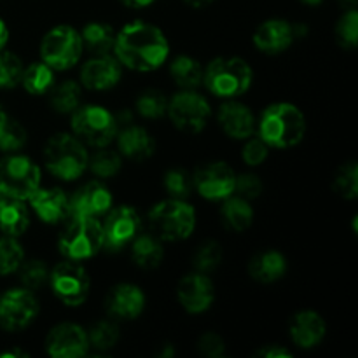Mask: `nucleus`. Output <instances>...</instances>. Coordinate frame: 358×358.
I'll return each mask as SVG.
<instances>
[{
  "instance_id": "f3484780",
  "label": "nucleus",
  "mask_w": 358,
  "mask_h": 358,
  "mask_svg": "<svg viewBox=\"0 0 358 358\" xmlns=\"http://www.w3.org/2000/svg\"><path fill=\"white\" fill-rule=\"evenodd\" d=\"M105 306L110 317L117 320H133L142 315L145 308V296L142 289L133 283H119L108 292Z\"/></svg>"
},
{
  "instance_id": "4be33fe9",
  "label": "nucleus",
  "mask_w": 358,
  "mask_h": 358,
  "mask_svg": "<svg viewBox=\"0 0 358 358\" xmlns=\"http://www.w3.org/2000/svg\"><path fill=\"white\" fill-rule=\"evenodd\" d=\"M219 124L227 136L236 140H247L255 131V117L250 108L238 101H227L220 107Z\"/></svg>"
},
{
  "instance_id": "0eeeda50",
  "label": "nucleus",
  "mask_w": 358,
  "mask_h": 358,
  "mask_svg": "<svg viewBox=\"0 0 358 358\" xmlns=\"http://www.w3.org/2000/svg\"><path fill=\"white\" fill-rule=\"evenodd\" d=\"M73 135L93 147H107L117 135V121L100 105H84L72 112Z\"/></svg>"
},
{
  "instance_id": "aec40b11",
  "label": "nucleus",
  "mask_w": 358,
  "mask_h": 358,
  "mask_svg": "<svg viewBox=\"0 0 358 358\" xmlns=\"http://www.w3.org/2000/svg\"><path fill=\"white\" fill-rule=\"evenodd\" d=\"M28 199L38 219L45 224L63 222L70 215V198L58 187L37 189Z\"/></svg>"
},
{
  "instance_id": "393cba45",
  "label": "nucleus",
  "mask_w": 358,
  "mask_h": 358,
  "mask_svg": "<svg viewBox=\"0 0 358 358\" xmlns=\"http://www.w3.org/2000/svg\"><path fill=\"white\" fill-rule=\"evenodd\" d=\"M248 273L255 282L273 283L287 273V259L276 250H266L255 255L248 264Z\"/></svg>"
},
{
  "instance_id": "c85d7f7f",
  "label": "nucleus",
  "mask_w": 358,
  "mask_h": 358,
  "mask_svg": "<svg viewBox=\"0 0 358 358\" xmlns=\"http://www.w3.org/2000/svg\"><path fill=\"white\" fill-rule=\"evenodd\" d=\"M170 73L175 84H178L180 87H184V90H196V87L203 84L205 70H203L201 63L198 59L192 58V56L182 55L171 62Z\"/></svg>"
},
{
  "instance_id": "6e6d98bb",
  "label": "nucleus",
  "mask_w": 358,
  "mask_h": 358,
  "mask_svg": "<svg viewBox=\"0 0 358 358\" xmlns=\"http://www.w3.org/2000/svg\"><path fill=\"white\" fill-rule=\"evenodd\" d=\"M6 198H7V196H3V192L0 191V205H2V203H3V199H6Z\"/></svg>"
},
{
  "instance_id": "4c0bfd02",
  "label": "nucleus",
  "mask_w": 358,
  "mask_h": 358,
  "mask_svg": "<svg viewBox=\"0 0 358 358\" xmlns=\"http://www.w3.org/2000/svg\"><path fill=\"white\" fill-rule=\"evenodd\" d=\"M23 63L16 55L9 51H0V87L10 90L21 83L23 77Z\"/></svg>"
},
{
  "instance_id": "3c124183",
  "label": "nucleus",
  "mask_w": 358,
  "mask_h": 358,
  "mask_svg": "<svg viewBox=\"0 0 358 358\" xmlns=\"http://www.w3.org/2000/svg\"><path fill=\"white\" fill-rule=\"evenodd\" d=\"M173 355H175V350L171 345H164L159 352V357H163V358H171Z\"/></svg>"
},
{
  "instance_id": "b1692460",
  "label": "nucleus",
  "mask_w": 358,
  "mask_h": 358,
  "mask_svg": "<svg viewBox=\"0 0 358 358\" xmlns=\"http://www.w3.org/2000/svg\"><path fill=\"white\" fill-rule=\"evenodd\" d=\"M119 152L131 161H145L156 150V142L149 131L135 124H128L117 133Z\"/></svg>"
},
{
  "instance_id": "bb28decb",
  "label": "nucleus",
  "mask_w": 358,
  "mask_h": 358,
  "mask_svg": "<svg viewBox=\"0 0 358 358\" xmlns=\"http://www.w3.org/2000/svg\"><path fill=\"white\" fill-rule=\"evenodd\" d=\"M131 247V257L136 266L143 269H154L161 264L164 257L163 245L159 238L154 234H140L129 243Z\"/></svg>"
},
{
  "instance_id": "a18cd8bd",
  "label": "nucleus",
  "mask_w": 358,
  "mask_h": 358,
  "mask_svg": "<svg viewBox=\"0 0 358 358\" xmlns=\"http://www.w3.org/2000/svg\"><path fill=\"white\" fill-rule=\"evenodd\" d=\"M248 140V138H247ZM269 152V145L262 138H252L245 143L243 150H241V157L250 166H259L266 161Z\"/></svg>"
},
{
  "instance_id": "a878e982",
  "label": "nucleus",
  "mask_w": 358,
  "mask_h": 358,
  "mask_svg": "<svg viewBox=\"0 0 358 358\" xmlns=\"http://www.w3.org/2000/svg\"><path fill=\"white\" fill-rule=\"evenodd\" d=\"M30 226V213L21 199L6 198L0 205V231L6 236L17 238Z\"/></svg>"
},
{
  "instance_id": "412c9836",
  "label": "nucleus",
  "mask_w": 358,
  "mask_h": 358,
  "mask_svg": "<svg viewBox=\"0 0 358 358\" xmlns=\"http://www.w3.org/2000/svg\"><path fill=\"white\" fill-rule=\"evenodd\" d=\"M294 38V24L285 20H268L255 30L254 44L266 55H278L292 44Z\"/></svg>"
},
{
  "instance_id": "423d86ee",
  "label": "nucleus",
  "mask_w": 358,
  "mask_h": 358,
  "mask_svg": "<svg viewBox=\"0 0 358 358\" xmlns=\"http://www.w3.org/2000/svg\"><path fill=\"white\" fill-rule=\"evenodd\" d=\"M150 231L161 241H182L196 227V212L182 199H166L149 212Z\"/></svg>"
},
{
  "instance_id": "f8f14e48",
  "label": "nucleus",
  "mask_w": 358,
  "mask_h": 358,
  "mask_svg": "<svg viewBox=\"0 0 358 358\" xmlns=\"http://www.w3.org/2000/svg\"><path fill=\"white\" fill-rule=\"evenodd\" d=\"M38 303L31 290L14 289L0 296V325L6 331H21L35 320Z\"/></svg>"
},
{
  "instance_id": "9b49d317",
  "label": "nucleus",
  "mask_w": 358,
  "mask_h": 358,
  "mask_svg": "<svg viewBox=\"0 0 358 358\" xmlns=\"http://www.w3.org/2000/svg\"><path fill=\"white\" fill-rule=\"evenodd\" d=\"M52 294L66 306H80L90 294V276L79 261H65L49 273Z\"/></svg>"
},
{
  "instance_id": "1a4fd4ad",
  "label": "nucleus",
  "mask_w": 358,
  "mask_h": 358,
  "mask_svg": "<svg viewBox=\"0 0 358 358\" xmlns=\"http://www.w3.org/2000/svg\"><path fill=\"white\" fill-rule=\"evenodd\" d=\"M41 184V170L27 156H7L0 161V191L13 199H28Z\"/></svg>"
},
{
  "instance_id": "39448f33",
  "label": "nucleus",
  "mask_w": 358,
  "mask_h": 358,
  "mask_svg": "<svg viewBox=\"0 0 358 358\" xmlns=\"http://www.w3.org/2000/svg\"><path fill=\"white\" fill-rule=\"evenodd\" d=\"M254 72L241 58H215L203 73L206 90L220 98H236L252 86Z\"/></svg>"
},
{
  "instance_id": "2f4dec72",
  "label": "nucleus",
  "mask_w": 358,
  "mask_h": 358,
  "mask_svg": "<svg viewBox=\"0 0 358 358\" xmlns=\"http://www.w3.org/2000/svg\"><path fill=\"white\" fill-rule=\"evenodd\" d=\"M80 96L83 91L76 80H63L51 87V107L59 114H72L80 105Z\"/></svg>"
},
{
  "instance_id": "6ab92c4d",
  "label": "nucleus",
  "mask_w": 358,
  "mask_h": 358,
  "mask_svg": "<svg viewBox=\"0 0 358 358\" xmlns=\"http://www.w3.org/2000/svg\"><path fill=\"white\" fill-rule=\"evenodd\" d=\"M121 65L119 59L110 58L108 55H100L86 62L80 70V83L93 91L110 90L121 80Z\"/></svg>"
},
{
  "instance_id": "c03bdc74",
  "label": "nucleus",
  "mask_w": 358,
  "mask_h": 358,
  "mask_svg": "<svg viewBox=\"0 0 358 358\" xmlns=\"http://www.w3.org/2000/svg\"><path fill=\"white\" fill-rule=\"evenodd\" d=\"M234 192L243 199H254L261 196L262 182L259 180L257 175L243 173L234 178Z\"/></svg>"
},
{
  "instance_id": "f03ea898",
  "label": "nucleus",
  "mask_w": 358,
  "mask_h": 358,
  "mask_svg": "<svg viewBox=\"0 0 358 358\" xmlns=\"http://www.w3.org/2000/svg\"><path fill=\"white\" fill-rule=\"evenodd\" d=\"M306 119L304 114L292 103H273L262 112L259 121V135L275 149L294 147L304 138Z\"/></svg>"
},
{
  "instance_id": "c756f323",
  "label": "nucleus",
  "mask_w": 358,
  "mask_h": 358,
  "mask_svg": "<svg viewBox=\"0 0 358 358\" xmlns=\"http://www.w3.org/2000/svg\"><path fill=\"white\" fill-rule=\"evenodd\" d=\"M220 215H222V222L229 229L240 233L250 227L254 220V210L248 205L247 199L236 196V198H226V203L220 208Z\"/></svg>"
},
{
  "instance_id": "09e8293b",
  "label": "nucleus",
  "mask_w": 358,
  "mask_h": 358,
  "mask_svg": "<svg viewBox=\"0 0 358 358\" xmlns=\"http://www.w3.org/2000/svg\"><path fill=\"white\" fill-rule=\"evenodd\" d=\"M121 3H124L129 9H143V7H149L154 0H119Z\"/></svg>"
},
{
  "instance_id": "5701e85b",
  "label": "nucleus",
  "mask_w": 358,
  "mask_h": 358,
  "mask_svg": "<svg viewBox=\"0 0 358 358\" xmlns=\"http://www.w3.org/2000/svg\"><path fill=\"white\" fill-rule=\"evenodd\" d=\"M290 338L299 348H315L325 338V322L317 311H301L290 322Z\"/></svg>"
},
{
  "instance_id": "4468645a",
  "label": "nucleus",
  "mask_w": 358,
  "mask_h": 358,
  "mask_svg": "<svg viewBox=\"0 0 358 358\" xmlns=\"http://www.w3.org/2000/svg\"><path fill=\"white\" fill-rule=\"evenodd\" d=\"M140 215L131 206H119L112 210L105 219L103 229V247L110 250H121L128 247L140 233Z\"/></svg>"
},
{
  "instance_id": "dca6fc26",
  "label": "nucleus",
  "mask_w": 358,
  "mask_h": 358,
  "mask_svg": "<svg viewBox=\"0 0 358 358\" xmlns=\"http://www.w3.org/2000/svg\"><path fill=\"white\" fill-rule=\"evenodd\" d=\"M178 301L185 311L189 313H203L208 310L215 297V289L213 283L205 273H192V275L184 276L178 283Z\"/></svg>"
},
{
  "instance_id": "a211bd4d",
  "label": "nucleus",
  "mask_w": 358,
  "mask_h": 358,
  "mask_svg": "<svg viewBox=\"0 0 358 358\" xmlns=\"http://www.w3.org/2000/svg\"><path fill=\"white\" fill-rule=\"evenodd\" d=\"M112 206V194L100 182H87L70 198V215L100 217Z\"/></svg>"
},
{
  "instance_id": "8fccbe9b",
  "label": "nucleus",
  "mask_w": 358,
  "mask_h": 358,
  "mask_svg": "<svg viewBox=\"0 0 358 358\" xmlns=\"http://www.w3.org/2000/svg\"><path fill=\"white\" fill-rule=\"evenodd\" d=\"M7 38H9V30H7L6 23L0 20V51H2L3 45L7 44Z\"/></svg>"
},
{
  "instance_id": "473e14b6",
  "label": "nucleus",
  "mask_w": 358,
  "mask_h": 358,
  "mask_svg": "<svg viewBox=\"0 0 358 358\" xmlns=\"http://www.w3.org/2000/svg\"><path fill=\"white\" fill-rule=\"evenodd\" d=\"M87 168L100 178H112L121 171L122 159L115 150L100 149L87 161Z\"/></svg>"
},
{
  "instance_id": "de8ad7c7",
  "label": "nucleus",
  "mask_w": 358,
  "mask_h": 358,
  "mask_svg": "<svg viewBox=\"0 0 358 358\" xmlns=\"http://www.w3.org/2000/svg\"><path fill=\"white\" fill-rule=\"evenodd\" d=\"M257 355L264 357V358H287V357H290V352H289V350L282 348V346L268 345L266 348L259 350Z\"/></svg>"
},
{
  "instance_id": "9d476101",
  "label": "nucleus",
  "mask_w": 358,
  "mask_h": 358,
  "mask_svg": "<svg viewBox=\"0 0 358 358\" xmlns=\"http://www.w3.org/2000/svg\"><path fill=\"white\" fill-rule=\"evenodd\" d=\"M166 114L170 115V121L177 129L198 133L206 126L212 110L205 96L196 93L194 90H184L168 100Z\"/></svg>"
},
{
  "instance_id": "ea45409f",
  "label": "nucleus",
  "mask_w": 358,
  "mask_h": 358,
  "mask_svg": "<svg viewBox=\"0 0 358 358\" xmlns=\"http://www.w3.org/2000/svg\"><path fill=\"white\" fill-rule=\"evenodd\" d=\"M220 261H222V248L213 240H208L199 245V248L194 254V268L199 273H205V275L219 268Z\"/></svg>"
},
{
  "instance_id": "72a5a7b5",
  "label": "nucleus",
  "mask_w": 358,
  "mask_h": 358,
  "mask_svg": "<svg viewBox=\"0 0 358 358\" xmlns=\"http://www.w3.org/2000/svg\"><path fill=\"white\" fill-rule=\"evenodd\" d=\"M135 108L142 117L159 119L166 114L168 98L157 90H147L142 94H138L135 101Z\"/></svg>"
},
{
  "instance_id": "cd10ccee",
  "label": "nucleus",
  "mask_w": 358,
  "mask_h": 358,
  "mask_svg": "<svg viewBox=\"0 0 358 358\" xmlns=\"http://www.w3.org/2000/svg\"><path fill=\"white\" fill-rule=\"evenodd\" d=\"M80 41H83V48L93 52L94 56L108 55V51L114 49L115 31L110 24L101 23V21H91L83 28Z\"/></svg>"
},
{
  "instance_id": "f704fd0d",
  "label": "nucleus",
  "mask_w": 358,
  "mask_h": 358,
  "mask_svg": "<svg viewBox=\"0 0 358 358\" xmlns=\"http://www.w3.org/2000/svg\"><path fill=\"white\" fill-rule=\"evenodd\" d=\"M87 341H90V346H93L94 350H100V352L114 348L119 341L117 325L108 320L96 322L87 332Z\"/></svg>"
},
{
  "instance_id": "49530a36",
  "label": "nucleus",
  "mask_w": 358,
  "mask_h": 358,
  "mask_svg": "<svg viewBox=\"0 0 358 358\" xmlns=\"http://www.w3.org/2000/svg\"><path fill=\"white\" fill-rule=\"evenodd\" d=\"M198 348L201 355L210 358H219L224 355V352H226L224 339L220 338L219 334H215V332H206V334H203L201 338H199Z\"/></svg>"
},
{
  "instance_id": "7c9ffc66",
  "label": "nucleus",
  "mask_w": 358,
  "mask_h": 358,
  "mask_svg": "<svg viewBox=\"0 0 358 358\" xmlns=\"http://www.w3.org/2000/svg\"><path fill=\"white\" fill-rule=\"evenodd\" d=\"M21 83L30 94H44L55 86V70L44 62L31 63L28 69L23 70Z\"/></svg>"
},
{
  "instance_id": "603ef678",
  "label": "nucleus",
  "mask_w": 358,
  "mask_h": 358,
  "mask_svg": "<svg viewBox=\"0 0 358 358\" xmlns=\"http://www.w3.org/2000/svg\"><path fill=\"white\" fill-rule=\"evenodd\" d=\"M187 3H191V6L194 7H201V6H206V3H210L212 0H185Z\"/></svg>"
},
{
  "instance_id": "5fc2aeb1",
  "label": "nucleus",
  "mask_w": 358,
  "mask_h": 358,
  "mask_svg": "<svg viewBox=\"0 0 358 358\" xmlns=\"http://www.w3.org/2000/svg\"><path fill=\"white\" fill-rule=\"evenodd\" d=\"M303 3H308V6H318V3L322 2V0H301Z\"/></svg>"
},
{
  "instance_id": "58836bf2",
  "label": "nucleus",
  "mask_w": 358,
  "mask_h": 358,
  "mask_svg": "<svg viewBox=\"0 0 358 358\" xmlns=\"http://www.w3.org/2000/svg\"><path fill=\"white\" fill-rule=\"evenodd\" d=\"M163 185L168 194L175 199L187 198L192 189H194L192 177L182 168H173V170L166 171L163 178Z\"/></svg>"
},
{
  "instance_id": "79ce46f5",
  "label": "nucleus",
  "mask_w": 358,
  "mask_h": 358,
  "mask_svg": "<svg viewBox=\"0 0 358 358\" xmlns=\"http://www.w3.org/2000/svg\"><path fill=\"white\" fill-rule=\"evenodd\" d=\"M336 38L343 48L353 49L358 42V13L357 9H348L336 24Z\"/></svg>"
},
{
  "instance_id": "e433bc0d",
  "label": "nucleus",
  "mask_w": 358,
  "mask_h": 358,
  "mask_svg": "<svg viewBox=\"0 0 358 358\" xmlns=\"http://www.w3.org/2000/svg\"><path fill=\"white\" fill-rule=\"evenodd\" d=\"M23 257V248L17 243L16 238H0V276L17 271Z\"/></svg>"
},
{
  "instance_id": "7ed1b4c3",
  "label": "nucleus",
  "mask_w": 358,
  "mask_h": 358,
  "mask_svg": "<svg viewBox=\"0 0 358 358\" xmlns=\"http://www.w3.org/2000/svg\"><path fill=\"white\" fill-rule=\"evenodd\" d=\"M48 170L59 180H76L86 171L87 156L83 142L69 133H56L48 140L44 149Z\"/></svg>"
},
{
  "instance_id": "f257e3e1",
  "label": "nucleus",
  "mask_w": 358,
  "mask_h": 358,
  "mask_svg": "<svg viewBox=\"0 0 358 358\" xmlns=\"http://www.w3.org/2000/svg\"><path fill=\"white\" fill-rule=\"evenodd\" d=\"M115 56L128 69L150 72L159 69L168 58L170 44L166 35L147 21H131L115 34Z\"/></svg>"
},
{
  "instance_id": "2eb2a0df",
  "label": "nucleus",
  "mask_w": 358,
  "mask_h": 358,
  "mask_svg": "<svg viewBox=\"0 0 358 358\" xmlns=\"http://www.w3.org/2000/svg\"><path fill=\"white\" fill-rule=\"evenodd\" d=\"M87 350V332L76 324L56 325L45 338V352L55 358H79Z\"/></svg>"
},
{
  "instance_id": "37998d69",
  "label": "nucleus",
  "mask_w": 358,
  "mask_h": 358,
  "mask_svg": "<svg viewBox=\"0 0 358 358\" xmlns=\"http://www.w3.org/2000/svg\"><path fill=\"white\" fill-rule=\"evenodd\" d=\"M27 143V131L23 126L16 121L7 119L0 131V150L3 152H16Z\"/></svg>"
},
{
  "instance_id": "6e6552de",
  "label": "nucleus",
  "mask_w": 358,
  "mask_h": 358,
  "mask_svg": "<svg viewBox=\"0 0 358 358\" xmlns=\"http://www.w3.org/2000/svg\"><path fill=\"white\" fill-rule=\"evenodd\" d=\"M80 34L69 24H59L49 30L41 42V56L52 70H69L83 55Z\"/></svg>"
},
{
  "instance_id": "a19ab883",
  "label": "nucleus",
  "mask_w": 358,
  "mask_h": 358,
  "mask_svg": "<svg viewBox=\"0 0 358 358\" xmlns=\"http://www.w3.org/2000/svg\"><path fill=\"white\" fill-rule=\"evenodd\" d=\"M357 164L353 161L343 164L334 177V191L345 199H355L358 194Z\"/></svg>"
},
{
  "instance_id": "ddd939ff",
  "label": "nucleus",
  "mask_w": 358,
  "mask_h": 358,
  "mask_svg": "<svg viewBox=\"0 0 358 358\" xmlns=\"http://www.w3.org/2000/svg\"><path fill=\"white\" fill-rule=\"evenodd\" d=\"M234 175L233 168L227 166L222 161L217 163L203 164L192 175V184L199 192V196L210 201H219V199L229 198L234 192Z\"/></svg>"
},
{
  "instance_id": "20e7f679",
  "label": "nucleus",
  "mask_w": 358,
  "mask_h": 358,
  "mask_svg": "<svg viewBox=\"0 0 358 358\" xmlns=\"http://www.w3.org/2000/svg\"><path fill=\"white\" fill-rule=\"evenodd\" d=\"M65 227L59 234V252L70 261H84L103 247V229L96 217L69 215Z\"/></svg>"
},
{
  "instance_id": "c9c22d12",
  "label": "nucleus",
  "mask_w": 358,
  "mask_h": 358,
  "mask_svg": "<svg viewBox=\"0 0 358 358\" xmlns=\"http://www.w3.org/2000/svg\"><path fill=\"white\" fill-rule=\"evenodd\" d=\"M17 273H20V282L24 289L28 290H38L45 282L49 280V268L45 266V262L37 261H28L21 262L20 268H17Z\"/></svg>"
},
{
  "instance_id": "864d4df0",
  "label": "nucleus",
  "mask_w": 358,
  "mask_h": 358,
  "mask_svg": "<svg viewBox=\"0 0 358 358\" xmlns=\"http://www.w3.org/2000/svg\"><path fill=\"white\" fill-rule=\"evenodd\" d=\"M6 121H7L6 112H3L2 108H0V131H2V128H3V124H6Z\"/></svg>"
}]
</instances>
